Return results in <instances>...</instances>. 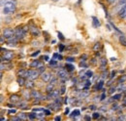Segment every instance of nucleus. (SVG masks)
Segmentation results:
<instances>
[{"mask_svg": "<svg viewBox=\"0 0 126 121\" xmlns=\"http://www.w3.org/2000/svg\"><path fill=\"white\" fill-rule=\"evenodd\" d=\"M16 8V0H9L3 6V13L5 15H11V14L15 13Z\"/></svg>", "mask_w": 126, "mask_h": 121, "instance_id": "obj_1", "label": "nucleus"}, {"mask_svg": "<svg viewBox=\"0 0 126 121\" xmlns=\"http://www.w3.org/2000/svg\"><path fill=\"white\" fill-rule=\"evenodd\" d=\"M16 37L20 40V39H23L26 35V32H27V29L26 28H22V27H17L16 29Z\"/></svg>", "mask_w": 126, "mask_h": 121, "instance_id": "obj_2", "label": "nucleus"}, {"mask_svg": "<svg viewBox=\"0 0 126 121\" xmlns=\"http://www.w3.org/2000/svg\"><path fill=\"white\" fill-rule=\"evenodd\" d=\"M30 94H31V98L34 99V100H38V101H45V100H47V99H46L47 97H45L40 91L33 90V91H31Z\"/></svg>", "mask_w": 126, "mask_h": 121, "instance_id": "obj_3", "label": "nucleus"}, {"mask_svg": "<svg viewBox=\"0 0 126 121\" xmlns=\"http://www.w3.org/2000/svg\"><path fill=\"white\" fill-rule=\"evenodd\" d=\"M2 35L5 37V39L8 40V39H10V38H12V37H14L16 35V31L14 30H12V29H4Z\"/></svg>", "mask_w": 126, "mask_h": 121, "instance_id": "obj_4", "label": "nucleus"}, {"mask_svg": "<svg viewBox=\"0 0 126 121\" xmlns=\"http://www.w3.org/2000/svg\"><path fill=\"white\" fill-rule=\"evenodd\" d=\"M40 74V72L38 71V69H28V76H27V79H30V80H35L37 79Z\"/></svg>", "mask_w": 126, "mask_h": 121, "instance_id": "obj_5", "label": "nucleus"}, {"mask_svg": "<svg viewBox=\"0 0 126 121\" xmlns=\"http://www.w3.org/2000/svg\"><path fill=\"white\" fill-rule=\"evenodd\" d=\"M56 75L62 82H64V81H66L68 79V71L66 69H60V70L57 71Z\"/></svg>", "mask_w": 126, "mask_h": 121, "instance_id": "obj_6", "label": "nucleus"}, {"mask_svg": "<svg viewBox=\"0 0 126 121\" xmlns=\"http://www.w3.org/2000/svg\"><path fill=\"white\" fill-rule=\"evenodd\" d=\"M2 50H4L3 48H2ZM5 52H3V56H2V61H4V60H7V61H9V60H11L13 59V57H14V53L13 52H11V51H7V50H4Z\"/></svg>", "mask_w": 126, "mask_h": 121, "instance_id": "obj_7", "label": "nucleus"}, {"mask_svg": "<svg viewBox=\"0 0 126 121\" xmlns=\"http://www.w3.org/2000/svg\"><path fill=\"white\" fill-rule=\"evenodd\" d=\"M61 94H60V92L59 91H57V90H54L53 91H51V92H49V93H47V100H54L55 98H57V97H59Z\"/></svg>", "mask_w": 126, "mask_h": 121, "instance_id": "obj_8", "label": "nucleus"}, {"mask_svg": "<svg viewBox=\"0 0 126 121\" xmlns=\"http://www.w3.org/2000/svg\"><path fill=\"white\" fill-rule=\"evenodd\" d=\"M47 107H48V109H51V111H58L60 109V107H61V105H59L58 103L53 101L51 104L47 105Z\"/></svg>", "mask_w": 126, "mask_h": 121, "instance_id": "obj_9", "label": "nucleus"}, {"mask_svg": "<svg viewBox=\"0 0 126 121\" xmlns=\"http://www.w3.org/2000/svg\"><path fill=\"white\" fill-rule=\"evenodd\" d=\"M41 78H42V80L44 81V82H49L50 81V78H51V74L49 73V72H43L42 74H41Z\"/></svg>", "mask_w": 126, "mask_h": 121, "instance_id": "obj_10", "label": "nucleus"}, {"mask_svg": "<svg viewBox=\"0 0 126 121\" xmlns=\"http://www.w3.org/2000/svg\"><path fill=\"white\" fill-rule=\"evenodd\" d=\"M118 17L121 18V19H125L126 18V3H124V5L118 11Z\"/></svg>", "mask_w": 126, "mask_h": 121, "instance_id": "obj_11", "label": "nucleus"}, {"mask_svg": "<svg viewBox=\"0 0 126 121\" xmlns=\"http://www.w3.org/2000/svg\"><path fill=\"white\" fill-rule=\"evenodd\" d=\"M42 65H44L43 62L40 61L39 60H34L31 63H30V67H33V68H38V67H40V66H42Z\"/></svg>", "mask_w": 126, "mask_h": 121, "instance_id": "obj_12", "label": "nucleus"}, {"mask_svg": "<svg viewBox=\"0 0 126 121\" xmlns=\"http://www.w3.org/2000/svg\"><path fill=\"white\" fill-rule=\"evenodd\" d=\"M17 75L19 77H24V78H27L28 76V70L25 69V68H21L17 71Z\"/></svg>", "mask_w": 126, "mask_h": 121, "instance_id": "obj_13", "label": "nucleus"}, {"mask_svg": "<svg viewBox=\"0 0 126 121\" xmlns=\"http://www.w3.org/2000/svg\"><path fill=\"white\" fill-rule=\"evenodd\" d=\"M21 100H20V97L18 96V95H12L11 97H10V102L11 103H13V104H16V103H19Z\"/></svg>", "mask_w": 126, "mask_h": 121, "instance_id": "obj_14", "label": "nucleus"}, {"mask_svg": "<svg viewBox=\"0 0 126 121\" xmlns=\"http://www.w3.org/2000/svg\"><path fill=\"white\" fill-rule=\"evenodd\" d=\"M106 66H107V59L106 58H101V60H100V69L102 71H104L106 69Z\"/></svg>", "mask_w": 126, "mask_h": 121, "instance_id": "obj_15", "label": "nucleus"}, {"mask_svg": "<svg viewBox=\"0 0 126 121\" xmlns=\"http://www.w3.org/2000/svg\"><path fill=\"white\" fill-rule=\"evenodd\" d=\"M29 30H30L31 34L34 37H37V36H39V34H40V31H39V30H38L36 27H31V28L29 29Z\"/></svg>", "mask_w": 126, "mask_h": 121, "instance_id": "obj_16", "label": "nucleus"}, {"mask_svg": "<svg viewBox=\"0 0 126 121\" xmlns=\"http://www.w3.org/2000/svg\"><path fill=\"white\" fill-rule=\"evenodd\" d=\"M91 19H92V26H93V28L97 29L98 27H100V26H101V23H100V21L98 20V18H96V17H92Z\"/></svg>", "mask_w": 126, "mask_h": 121, "instance_id": "obj_17", "label": "nucleus"}, {"mask_svg": "<svg viewBox=\"0 0 126 121\" xmlns=\"http://www.w3.org/2000/svg\"><path fill=\"white\" fill-rule=\"evenodd\" d=\"M79 115H80V110H79V109H75V110H73V111H72V113L70 114L71 118H73V119L77 118V117L79 116Z\"/></svg>", "mask_w": 126, "mask_h": 121, "instance_id": "obj_18", "label": "nucleus"}, {"mask_svg": "<svg viewBox=\"0 0 126 121\" xmlns=\"http://www.w3.org/2000/svg\"><path fill=\"white\" fill-rule=\"evenodd\" d=\"M65 69H66L68 72H72V71H74V70H75V66H74L73 64H71V63H69V62L67 61V63L65 64Z\"/></svg>", "mask_w": 126, "mask_h": 121, "instance_id": "obj_19", "label": "nucleus"}, {"mask_svg": "<svg viewBox=\"0 0 126 121\" xmlns=\"http://www.w3.org/2000/svg\"><path fill=\"white\" fill-rule=\"evenodd\" d=\"M24 86L26 87V89H32V88L35 86V84H34L33 80H30V79H28L27 81H25V85H24Z\"/></svg>", "mask_w": 126, "mask_h": 121, "instance_id": "obj_20", "label": "nucleus"}, {"mask_svg": "<svg viewBox=\"0 0 126 121\" xmlns=\"http://www.w3.org/2000/svg\"><path fill=\"white\" fill-rule=\"evenodd\" d=\"M103 86H104V80L102 79V80H100V81L96 84V86H95V91L102 90V89H103Z\"/></svg>", "mask_w": 126, "mask_h": 121, "instance_id": "obj_21", "label": "nucleus"}, {"mask_svg": "<svg viewBox=\"0 0 126 121\" xmlns=\"http://www.w3.org/2000/svg\"><path fill=\"white\" fill-rule=\"evenodd\" d=\"M54 86H55V84H53V83L49 82V83L47 84V88H46V91H47V93H49V92H51V91L54 90Z\"/></svg>", "mask_w": 126, "mask_h": 121, "instance_id": "obj_22", "label": "nucleus"}, {"mask_svg": "<svg viewBox=\"0 0 126 121\" xmlns=\"http://www.w3.org/2000/svg\"><path fill=\"white\" fill-rule=\"evenodd\" d=\"M16 82H17V84H18L19 86H24V85H25V80H24V77H19V76H18V78H17Z\"/></svg>", "mask_w": 126, "mask_h": 121, "instance_id": "obj_23", "label": "nucleus"}, {"mask_svg": "<svg viewBox=\"0 0 126 121\" xmlns=\"http://www.w3.org/2000/svg\"><path fill=\"white\" fill-rule=\"evenodd\" d=\"M83 79H89L90 77H92V75H93V72L91 71V70H87L84 74H83Z\"/></svg>", "mask_w": 126, "mask_h": 121, "instance_id": "obj_24", "label": "nucleus"}, {"mask_svg": "<svg viewBox=\"0 0 126 121\" xmlns=\"http://www.w3.org/2000/svg\"><path fill=\"white\" fill-rule=\"evenodd\" d=\"M119 42L123 46L126 47V38L125 36H124V34H120V36H119Z\"/></svg>", "mask_w": 126, "mask_h": 121, "instance_id": "obj_25", "label": "nucleus"}, {"mask_svg": "<svg viewBox=\"0 0 126 121\" xmlns=\"http://www.w3.org/2000/svg\"><path fill=\"white\" fill-rule=\"evenodd\" d=\"M36 118H37V114H36V112L32 111V112H30V113H28V119L34 120V119H36Z\"/></svg>", "mask_w": 126, "mask_h": 121, "instance_id": "obj_26", "label": "nucleus"}, {"mask_svg": "<svg viewBox=\"0 0 126 121\" xmlns=\"http://www.w3.org/2000/svg\"><path fill=\"white\" fill-rule=\"evenodd\" d=\"M53 59L56 60H61L63 59L62 55H60L59 53H54L53 54Z\"/></svg>", "mask_w": 126, "mask_h": 121, "instance_id": "obj_27", "label": "nucleus"}, {"mask_svg": "<svg viewBox=\"0 0 126 121\" xmlns=\"http://www.w3.org/2000/svg\"><path fill=\"white\" fill-rule=\"evenodd\" d=\"M122 98V95L121 94H116V95H113L110 99L112 100V101H118V100H120Z\"/></svg>", "mask_w": 126, "mask_h": 121, "instance_id": "obj_28", "label": "nucleus"}, {"mask_svg": "<svg viewBox=\"0 0 126 121\" xmlns=\"http://www.w3.org/2000/svg\"><path fill=\"white\" fill-rule=\"evenodd\" d=\"M26 106H27V103L24 101V102H22V101H20L19 103H18V107L19 108H22V109H24V108H26Z\"/></svg>", "mask_w": 126, "mask_h": 121, "instance_id": "obj_29", "label": "nucleus"}, {"mask_svg": "<svg viewBox=\"0 0 126 121\" xmlns=\"http://www.w3.org/2000/svg\"><path fill=\"white\" fill-rule=\"evenodd\" d=\"M18 116H19L22 120H26V119L28 118V114H25L24 112H20V113L18 114Z\"/></svg>", "mask_w": 126, "mask_h": 121, "instance_id": "obj_30", "label": "nucleus"}, {"mask_svg": "<svg viewBox=\"0 0 126 121\" xmlns=\"http://www.w3.org/2000/svg\"><path fill=\"white\" fill-rule=\"evenodd\" d=\"M49 65L51 66V67H54V66H57V61L56 60H54V59H52L51 60H49Z\"/></svg>", "mask_w": 126, "mask_h": 121, "instance_id": "obj_31", "label": "nucleus"}, {"mask_svg": "<svg viewBox=\"0 0 126 121\" xmlns=\"http://www.w3.org/2000/svg\"><path fill=\"white\" fill-rule=\"evenodd\" d=\"M37 69H38V71L40 72V74H42L43 72H45V71H46V68H45V65H42V66H40V67H38Z\"/></svg>", "mask_w": 126, "mask_h": 121, "instance_id": "obj_32", "label": "nucleus"}, {"mask_svg": "<svg viewBox=\"0 0 126 121\" xmlns=\"http://www.w3.org/2000/svg\"><path fill=\"white\" fill-rule=\"evenodd\" d=\"M57 37H58V39H59V40H61V41L65 40V37L63 36V34L60 32V31H58V32H57Z\"/></svg>", "mask_w": 126, "mask_h": 121, "instance_id": "obj_33", "label": "nucleus"}, {"mask_svg": "<svg viewBox=\"0 0 126 121\" xmlns=\"http://www.w3.org/2000/svg\"><path fill=\"white\" fill-rule=\"evenodd\" d=\"M100 116H101V114H100L99 112H94V113L92 114V118H93V119H99Z\"/></svg>", "mask_w": 126, "mask_h": 121, "instance_id": "obj_34", "label": "nucleus"}, {"mask_svg": "<svg viewBox=\"0 0 126 121\" xmlns=\"http://www.w3.org/2000/svg\"><path fill=\"white\" fill-rule=\"evenodd\" d=\"M59 91H60V94H61V95L65 94V91H66V87H65V85H62Z\"/></svg>", "mask_w": 126, "mask_h": 121, "instance_id": "obj_35", "label": "nucleus"}, {"mask_svg": "<svg viewBox=\"0 0 126 121\" xmlns=\"http://www.w3.org/2000/svg\"><path fill=\"white\" fill-rule=\"evenodd\" d=\"M99 48H100V43H99V42H97V43L94 45V47H93V50H94L95 52H98V51H97V49H99Z\"/></svg>", "mask_w": 126, "mask_h": 121, "instance_id": "obj_36", "label": "nucleus"}, {"mask_svg": "<svg viewBox=\"0 0 126 121\" xmlns=\"http://www.w3.org/2000/svg\"><path fill=\"white\" fill-rule=\"evenodd\" d=\"M66 60H67L68 62H73V61H75V58H72V57H67V58H66Z\"/></svg>", "mask_w": 126, "mask_h": 121, "instance_id": "obj_37", "label": "nucleus"}, {"mask_svg": "<svg viewBox=\"0 0 126 121\" xmlns=\"http://www.w3.org/2000/svg\"><path fill=\"white\" fill-rule=\"evenodd\" d=\"M16 112V109H14V108H13V109H9V110H8V113H9L10 115H13V114H15Z\"/></svg>", "mask_w": 126, "mask_h": 121, "instance_id": "obj_38", "label": "nucleus"}, {"mask_svg": "<svg viewBox=\"0 0 126 121\" xmlns=\"http://www.w3.org/2000/svg\"><path fill=\"white\" fill-rule=\"evenodd\" d=\"M11 120H12V121H22V119H21V118L18 116V117H13Z\"/></svg>", "mask_w": 126, "mask_h": 121, "instance_id": "obj_39", "label": "nucleus"}, {"mask_svg": "<svg viewBox=\"0 0 126 121\" xmlns=\"http://www.w3.org/2000/svg\"><path fill=\"white\" fill-rule=\"evenodd\" d=\"M45 114H46V116H49V115L51 114V112H50V110H48V109H46V108H45Z\"/></svg>", "mask_w": 126, "mask_h": 121, "instance_id": "obj_40", "label": "nucleus"}, {"mask_svg": "<svg viewBox=\"0 0 126 121\" xmlns=\"http://www.w3.org/2000/svg\"><path fill=\"white\" fill-rule=\"evenodd\" d=\"M64 48H65V46L63 45V44H59V52H63Z\"/></svg>", "mask_w": 126, "mask_h": 121, "instance_id": "obj_41", "label": "nucleus"}, {"mask_svg": "<svg viewBox=\"0 0 126 121\" xmlns=\"http://www.w3.org/2000/svg\"><path fill=\"white\" fill-rule=\"evenodd\" d=\"M39 54H40V51H36V53H33V54H32L31 57H33V58H34V57H37Z\"/></svg>", "mask_w": 126, "mask_h": 121, "instance_id": "obj_42", "label": "nucleus"}, {"mask_svg": "<svg viewBox=\"0 0 126 121\" xmlns=\"http://www.w3.org/2000/svg\"><path fill=\"white\" fill-rule=\"evenodd\" d=\"M115 90H116V87H111L109 92H110V94H112L113 92H115Z\"/></svg>", "mask_w": 126, "mask_h": 121, "instance_id": "obj_43", "label": "nucleus"}, {"mask_svg": "<svg viewBox=\"0 0 126 121\" xmlns=\"http://www.w3.org/2000/svg\"><path fill=\"white\" fill-rule=\"evenodd\" d=\"M118 108V106L116 105V104H114V105H112V107H111V109H114V110H116Z\"/></svg>", "mask_w": 126, "mask_h": 121, "instance_id": "obj_44", "label": "nucleus"}, {"mask_svg": "<svg viewBox=\"0 0 126 121\" xmlns=\"http://www.w3.org/2000/svg\"><path fill=\"white\" fill-rule=\"evenodd\" d=\"M105 98H106V94H105V92H104V93L102 94V96H101V101H104Z\"/></svg>", "mask_w": 126, "mask_h": 121, "instance_id": "obj_45", "label": "nucleus"}, {"mask_svg": "<svg viewBox=\"0 0 126 121\" xmlns=\"http://www.w3.org/2000/svg\"><path fill=\"white\" fill-rule=\"evenodd\" d=\"M54 120H55V121H60V120H61V116H55V117H54Z\"/></svg>", "mask_w": 126, "mask_h": 121, "instance_id": "obj_46", "label": "nucleus"}, {"mask_svg": "<svg viewBox=\"0 0 126 121\" xmlns=\"http://www.w3.org/2000/svg\"><path fill=\"white\" fill-rule=\"evenodd\" d=\"M84 120H91V117L88 116V115H85L84 116Z\"/></svg>", "mask_w": 126, "mask_h": 121, "instance_id": "obj_47", "label": "nucleus"}, {"mask_svg": "<svg viewBox=\"0 0 126 121\" xmlns=\"http://www.w3.org/2000/svg\"><path fill=\"white\" fill-rule=\"evenodd\" d=\"M32 45H33V46H38V45H39V42H38V41H33V42H32Z\"/></svg>", "mask_w": 126, "mask_h": 121, "instance_id": "obj_48", "label": "nucleus"}, {"mask_svg": "<svg viewBox=\"0 0 126 121\" xmlns=\"http://www.w3.org/2000/svg\"><path fill=\"white\" fill-rule=\"evenodd\" d=\"M69 111H70V110H69V107H67V108L65 109V113H64V114H65V115H67V114H69Z\"/></svg>", "mask_w": 126, "mask_h": 121, "instance_id": "obj_49", "label": "nucleus"}, {"mask_svg": "<svg viewBox=\"0 0 126 121\" xmlns=\"http://www.w3.org/2000/svg\"><path fill=\"white\" fill-rule=\"evenodd\" d=\"M116 0H107V2L109 3V4H112V3H114Z\"/></svg>", "mask_w": 126, "mask_h": 121, "instance_id": "obj_50", "label": "nucleus"}, {"mask_svg": "<svg viewBox=\"0 0 126 121\" xmlns=\"http://www.w3.org/2000/svg\"><path fill=\"white\" fill-rule=\"evenodd\" d=\"M124 3H126V0H119V4H120V5H122V4H124Z\"/></svg>", "mask_w": 126, "mask_h": 121, "instance_id": "obj_51", "label": "nucleus"}, {"mask_svg": "<svg viewBox=\"0 0 126 121\" xmlns=\"http://www.w3.org/2000/svg\"><path fill=\"white\" fill-rule=\"evenodd\" d=\"M67 102H68V98H65V100H64V103H65V104H67Z\"/></svg>", "mask_w": 126, "mask_h": 121, "instance_id": "obj_52", "label": "nucleus"}, {"mask_svg": "<svg viewBox=\"0 0 126 121\" xmlns=\"http://www.w3.org/2000/svg\"><path fill=\"white\" fill-rule=\"evenodd\" d=\"M44 58H45V60H48V56H45Z\"/></svg>", "mask_w": 126, "mask_h": 121, "instance_id": "obj_53", "label": "nucleus"}, {"mask_svg": "<svg viewBox=\"0 0 126 121\" xmlns=\"http://www.w3.org/2000/svg\"><path fill=\"white\" fill-rule=\"evenodd\" d=\"M1 120H2V121L6 120V118H5V117H1Z\"/></svg>", "mask_w": 126, "mask_h": 121, "instance_id": "obj_54", "label": "nucleus"}, {"mask_svg": "<svg viewBox=\"0 0 126 121\" xmlns=\"http://www.w3.org/2000/svg\"><path fill=\"white\" fill-rule=\"evenodd\" d=\"M52 1H54V2H56V1H59V0H52Z\"/></svg>", "mask_w": 126, "mask_h": 121, "instance_id": "obj_55", "label": "nucleus"}]
</instances>
